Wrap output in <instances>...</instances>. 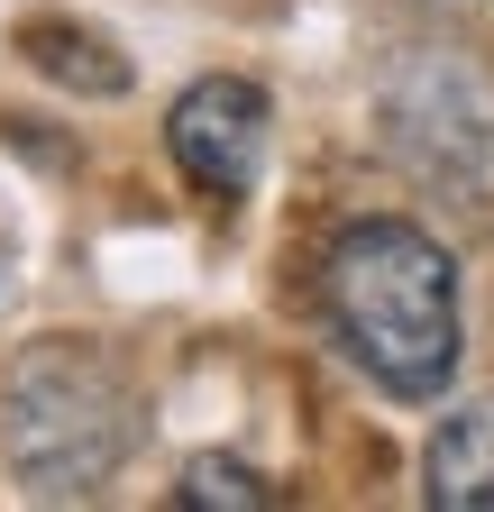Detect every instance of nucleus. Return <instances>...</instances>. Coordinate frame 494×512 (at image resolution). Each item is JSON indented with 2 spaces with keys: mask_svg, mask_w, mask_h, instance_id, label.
I'll use <instances>...</instances> for the list:
<instances>
[{
  "mask_svg": "<svg viewBox=\"0 0 494 512\" xmlns=\"http://www.w3.org/2000/svg\"><path fill=\"white\" fill-rule=\"evenodd\" d=\"M174 503H183V512H266L275 485H266L257 467H238V458H193V467H183V485H174Z\"/></svg>",
  "mask_w": 494,
  "mask_h": 512,
  "instance_id": "nucleus-6",
  "label": "nucleus"
},
{
  "mask_svg": "<svg viewBox=\"0 0 494 512\" xmlns=\"http://www.w3.org/2000/svg\"><path fill=\"white\" fill-rule=\"evenodd\" d=\"M19 55L37 64V74H55L65 92H129V55H119L101 28H83V19H28L19 28Z\"/></svg>",
  "mask_w": 494,
  "mask_h": 512,
  "instance_id": "nucleus-5",
  "label": "nucleus"
},
{
  "mask_svg": "<svg viewBox=\"0 0 494 512\" xmlns=\"http://www.w3.org/2000/svg\"><path fill=\"white\" fill-rule=\"evenodd\" d=\"M266 128H275V101L247 74H202V83L174 92L165 147H174L183 174H193V192H211V202H247L257 174H266Z\"/></svg>",
  "mask_w": 494,
  "mask_h": 512,
  "instance_id": "nucleus-3",
  "label": "nucleus"
},
{
  "mask_svg": "<svg viewBox=\"0 0 494 512\" xmlns=\"http://www.w3.org/2000/svg\"><path fill=\"white\" fill-rule=\"evenodd\" d=\"M321 311L348 366L394 403H440L449 375L467 357L458 320V256L430 238L421 220H348L321 256Z\"/></svg>",
  "mask_w": 494,
  "mask_h": 512,
  "instance_id": "nucleus-1",
  "label": "nucleus"
},
{
  "mask_svg": "<svg viewBox=\"0 0 494 512\" xmlns=\"http://www.w3.org/2000/svg\"><path fill=\"white\" fill-rule=\"evenodd\" d=\"M421 503L430 512H494V403H467L430 430Z\"/></svg>",
  "mask_w": 494,
  "mask_h": 512,
  "instance_id": "nucleus-4",
  "label": "nucleus"
},
{
  "mask_svg": "<svg viewBox=\"0 0 494 512\" xmlns=\"http://www.w3.org/2000/svg\"><path fill=\"white\" fill-rule=\"evenodd\" d=\"M129 448H138V394L101 348L46 339L0 375V458L19 494L83 503L129 467Z\"/></svg>",
  "mask_w": 494,
  "mask_h": 512,
  "instance_id": "nucleus-2",
  "label": "nucleus"
}]
</instances>
